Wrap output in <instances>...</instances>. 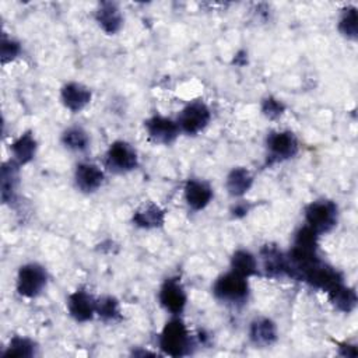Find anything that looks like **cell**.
I'll return each instance as SVG.
<instances>
[{"label": "cell", "instance_id": "cell-31", "mask_svg": "<svg viewBox=\"0 0 358 358\" xmlns=\"http://www.w3.org/2000/svg\"><path fill=\"white\" fill-rule=\"evenodd\" d=\"M249 210H250V204H249L248 201H245V200H241V201H236V203L231 207L229 213H231V215H232L234 218H243L245 215H248Z\"/></svg>", "mask_w": 358, "mask_h": 358}, {"label": "cell", "instance_id": "cell-13", "mask_svg": "<svg viewBox=\"0 0 358 358\" xmlns=\"http://www.w3.org/2000/svg\"><path fill=\"white\" fill-rule=\"evenodd\" d=\"M183 197L192 211H201L213 201L214 190L208 182L189 178L183 186Z\"/></svg>", "mask_w": 358, "mask_h": 358}, {"label": "cell", "instance_id": "cell-6", "mask_svg": "<svg viewBox=\"0 0 358 358\" xmlns=\"http://www.w3.org/2000/svg\"><path fill=\"white\" fill-rule=\"evenodd\" d=\"M211 122V109L208 105L200 99L192 101L185 105L178 117L176 123L180 133L187 136H196L201 133Z\"/></svg>", "mask_w": 358, "mask_h": 358}, {"label": "cell", "instance_id": "cell-17", "mask_svg": "<svg viewBox=\"0 0 358 358\" xmlns=\"http://www.w3.org/2000/svg\"><path fill=\"white\" fill-rule=\"evenodd\" d=\"M166 213L165 210L152 201L141 204L131 215V222L134 227L145 231L162 228L165 224Z\"/></svg>", "mask_w": 358, "mask_h": 358}, {"label": "cell", "instance_id": "cell-8", "mask_svg": "<svg viewBox=\"0 0 358 358\" xmlns=\"http://www.w3.org/2000/svg\"><path fill=\"white\" fill-rule=\"evenodd\" d=\"M266 150L271 161L281 162L299 152V141L291 130H273L266 137Z\"/></svg>", "mask_w": 358, "mask_h": 358}, {"label": "cell", "instance_id": "cell-26", "mask_svg": "<svg viewBox=\"0 0 358 358\" xmlns=\"http://www.w3.org/2000/svg\"><path fill=\"white\" fill-rule=\"evenodd\" d=\"M355 6H345L338 17L337 29L348 41H355L358 38V14Z\"/></svg>", "mask_w": 358, "mask_h": 358}, {"label": "cell", "instance_id": "cell-1", "mask_svg": "<svg viewBox=\"0 0 358 358\" xmlns=\"http://www.w3.org/2000/svg\"><path fill=\"white\" fill-rule=\"evenodd\" d=\"M159 350L169 357H185L194 348V340L182 316H171L158 334Z\"/></svg>", "mask_w": 358, "mask_h": 358}, {"label": "cell", "instance_id": "cell-4", "mask_svg": "<svg viewBox=\"0 0 358 358\" xmlns=\"http://www.w3.org/2000/svg\"><path fill=\"white\" fill-rule=\"evenodd\" d=\"M303 217L306 225L319 235H324L331 232L338 222V206L333 200L317 199L305 207Z\"/></svg>", "mask_w": 358, "mask_h": 358}, {"label": "cell", "instance_id": "cell-27", "mask_svg": "<svg viewBox=\"0 0 358 358\" xmlns=\"http://www.w3.org/2000/svg\"><path fill=\"white\" fill-rule=\"evenodd\" d=\"M96 316L105 323H115L122 319L119 301L112 295H103L96 299Z\"/></svg>", "mask_w": 358, "mask_h": 358}, {"label": "cell", "instance_id": "cell-28", "mask_svg": "<svg viewBox=\"0 0 358 358\" xmlns=\"http://www.w3.org/2000/svg\"><path fill=\"white\" fill-rule=\"evenodd\" d=\"M319 234L312 229L309 225H302L295 234H294V241L292 246L301 248V249H308V250H317V243H319Z\"/></svg>", "mask_w": 358, "mask_h": 358}, {"label": "cell", "instance_id": "cell-16", "mask_svg": "<svg viewBox=\"0 0 358 358\" xmlns=\"http://www.w3.org/2000/svg\"><path fill=\"white\" fill-rule=\"evenodd\" d=\"M249 341L256 348H267L271 347L278 338L277 324L267 316L255 317L248 329Z\"/></svg>", "mask_w": 358, "mask_h": 358}, {"label": "cell", "instance_id": "cell-3", "mask_svg": "<svg viewBox=\"0 0 358 358\" xmlns=\"http://www.w3.org/2000/svg\"><path fill=\"white\" fill-rule=\"evenodd\" d=\"M49 274L45 266L38 262H28L18 267L15 289L20 296L32 299L39 296L48 285Z\"/></svg>", "mask_w": 358, "mask_h": 358}, {"label": "cell", "instance_id": "cell-15", "mask_svg": "<svg viewBox=\"0 0 358 358\" xmlns=\"http://www.w3.org/2000/svg\"><path fill=\"white\" fill-rule=\"evenodd\" d=\"M94 18L98 27L106 35L117 34L124 24L123 13L117 3L115 1H102L96 6L94 11Z\"/></svg>", "mask_w": 358, "mask_h": 358}, {"label": "cell", "instance_id": "cell-22", "mask_svg": "<svg viewBox=\"0 0 358 358\" xmlns=\"http://www.w3.org/2000/svg\"><path fill=\"white\" fill-rule=\"evenodd\" d=\"M62 145L76 154H83L90 150L91 147V137L90 133L81 126H69L62 131L60 136Z\"/></svg>", "mask_w": 358, "mask_h": 358}, {"label": "cell", "instance_id": "cell-20", "mask_svg": "<svg viewBox=\"0 0 358 358\" xmlns=\"http://www.w3.org/2000/svg\"><path fill=\"white\" fill-rule=\"evenodd\" d=\"M20 168L14 159H8L1 166L0 173V197L3 204H11L15 200L17 186L20 182Z\"/></svg>", "mask_w": 358, "mask_h": 358}, {"label": "cell", "instance_id": "cell-25", "mask_svg": "<svg viewBox=\"0 0 358 358\" xmlns=\"http://www.w3.org/2000/svg\"><path fill=\"white\" fill-rule=\"evenodd\" d=\"M36 354V344L32 338L25 336H14L4 347L1 357H20L29 358Z\"/></svg>", "mask_w": 358, "mask_h": 358}, {"label": "cell", "instance_id": "cell-21", "mask_svg": "<svg viewBox=\"0 0 358 358\" xmlns=\"http://www.w3.org/2000/svg\"><path fill=\"white\" fill-rule=\"evenodd\" d=\"M253 173L246 166H234L225 178V189L234 199L243 197L253 186Z\"/></svg>", "mask_w": 358, "mask_h": 358}, {"label": "cell", "instance_id": "cell-7", "mask_svg": "<svg viewBox=\"0 0 358 358\" xmlns=\"http://www.w3.org/2000/svg\"><path fill=\"white\" fill-rule=\"evenodd\" d=\"M158 302L169 316H180L187 305V292L179 277H168L158 289Z\"/></svg>", "mask_w": 358, "mask_h": 358}, {"label": "cell", "instance_id": "cell-10", "mask_svg": "<svg viewBox=\"0 0 358 358\" xmlns=\"http://www.w3.org/2000/svg\"><path fill=\"white\" fill-rule=\"evenodd\" d=\"M96 299L88 289L77 288L67 295V312L77 323L90 322L96 316Z\"/></svg>", "mask_w": 358, "mask_h": 358}, {"label": "cell", "instance_id": "cell-24", "mask_svg": "<svg viewBox=\"0 0 358 358\" xmlns=\"http://www.w3.org/2000/svg\"><path fill=\"white\" fill-rule=\"evenodd\" d=\"M330 303L343 313H351L357 308V292L352 287L345 285L344 282L338 284L327 292Z\"/></svg>", "mask_w": 358, "mask_h": 358}, {"label": "cell", "instance_id": "cell-29", "mask_svg": "<svg viewBox=\"0 0 358 358\" xmlns=\"http://www.w3.org/2000/svg\"><path fill=\"white\" fill-rule=\"evenodd\" d=\"M22 52V48H21V43L8 36L6 32L1 34V41H0V59H1V63L3 64H7V63H11L14 62Z\"/></svg>", "mask_w": 358, "mask_h": 358}, {"label": "cell", "instance_id": "cell-19", "mask_svg": "<svg viewBox=\"0 0 358 358\" xmlns=\"http://www.w3.org/2000/svg\"><path fill=\"white\" fill-rule=\"evenodd\" d=\"M36 151H38V141L31 130L21 133L10 144L11 159H14L21 166L32 162L36 155Z\"/></svg>", "mask_w": 358, "mask_h": 358}, {"label": "cell", "instance_id": "cell-5", "mask_svg": "<svg viewBox=\"0 0 358 358\" xmlns=\"http://www.w3.org/2000/svg\"><path fill=\"white\" fill-rule=\"evenodd\" d=\"M103 164L106 171L115 175H124L137 169L138 154L126 140H116L108 147Z\"/></svg>", "mask_w": 358, "mask_h": 358}, {"label": "cell", "instance_id": "cell-18", "mask_svg": "<svg viewBox=\"0 0 358 358\" xmlns=\"http://www.w3.org/2000/svg\"><path fill=\"white\" fill-rule=\"evenodd\" d=\"M262 270L267 277H282L288 275L287 255L275 246L266 245L260 250Z\"/></svg>", "mask_w": 358, "mask_h": 358}, {"label": "cell", "instance_id": "cell-30", "mask_svg": "<svg viewBox=\"0 0 358 358\" xmlns=\"http://www.w3.org/2000/svg\"><path fill=\"white\" fill-rule=\"evenodd\" d=\"M260 110L264 117H267L270 120H275V119H280L285 113L287 106L281 99H278L273 95H267L266 98L262 99Z\"/></svg>", "mask_w": 358, "mask_h": 358}, {"label": "cell", "instance_id": "cell-11", "mask_svg": "<svg viewBox=\"0 0 358 358\" xmlns=\"http://www.w3.org/2000/svg\"><path fill=\"white\" fill-rule=\"evenodd\" d=\"M105 182V171L95 162L81 161L74 169V185L85 194L98 192Z\"/></svg>", "mask_w": 358, "mask_h": 358}, {"label": "cell", "instance_id": "cell-2", "mask_svg": "<svg viewBox=\"0 0 358 358\" xmlns=\"http://www.w3.org/2000/svg\"><path fill=\"white\" fill-rule=\"evenodd\" d=\"M211 291L215 299L221 302L231 305L245 303L250 292L249 278H245L229 270L215 278L211 285Z\"/></svg>", "mask_w": 358, "mask_h": 358}, {"label": "cell", "instance_id": "cell-32", "mask_svg": "<svg viewBox=\"0 0 358 358\" xmlns=\"http://www.w3.org/2000/svg\"><path fill=\"white\" fill-rule=\"evenodd\" d=\"M338 354L343 355V357H347V358H354L358 355V351H357V347L354 344H350V343H340L338 344Z\"/></svg>", "mask_w": 358, "mask_h": 358}, {"label": "cell", "instance_id": "cell-9", "mask_svg": "<svg viewBox=\"0 0 358 358\" xmlns=\"http://www.w3.org/2000/svg\"><path fill=\"white\" fill-rule=\"evenodd\" d=\"M144 130L150 141L161 145H169L175 143L180 134L176 119H171L162 115H152L145 119Z\"/></svg>", "mask_w": 358, "mask_h": 358}, {"label": "cell", "instance_id": "cell-14", "mask_svg": "<svg viewBox=\"0 0 358 358\" xmlns=\"http://www.w3.org/2000/svg\"><path fill=\"white\" fill-rule=\"evenodd\" d=\"M91 99L92 91L83 83L69 81L60 88V102L67 110L73 113H78L87 108Z\"/></svg>", "mask_w": 358, "mask_h": 358}, {"label": "cell", "instance_id": "cell-23", "mask_svg": "<svg viewBox=\"0 0 358 358\" xmlns=\"http://www.w3.org/2000/svg\"><path fill=\"white\" fill-rule=\"evenodd\" d=\"M229 270L245 277L250 278L259 274V259L248 249H236L229 259Z\"/></svg>", "mask_w": 358, "mask_h": 358}, {"label": "cell", "instance_id": "cell-12", "mask_svg": "<svg viewBox=\"0 0 358 358\" xmlns=\"http://www.w3.org/2000/svg\"><path fill=\"white\" fill-rule=\"evenodd\" d=\"M301 281H305L310 287L327 294L330 289H333L338 284L344 282V278H343V274L337 268L319 260L313 267H310L305 273V275L302 277Z\"/></svg>", "mask_w": 358, "mask_h": 358}]
</instances>
